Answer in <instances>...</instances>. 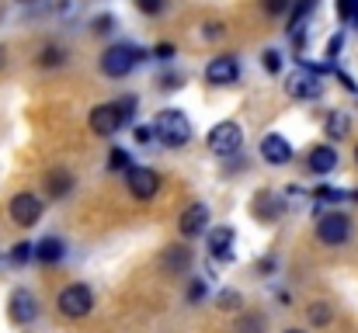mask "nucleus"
<instances>
[{
    "mask_svg": "<svg viewBox=\"0 0 358 333\" xmlns=\"http://www.w3.org/2000/svg\"><path fill=\"white\" fill-rule=\"evenodd\" d=\"M153 135L167 146V149H181L192 139V121L181 108H164L153 118Z\"/></svg>",
    "mask_w": 358,
    "mask_h": 333,
    "instance_id": "obj_1",
    "label": "nucleus"
},
{
    "mask_svg": "<svg viewBox=\"0 0 358 333\" xmlns=\"http://www.w3.org/2000/svg\"><path fill=\"white\" fill-rule=\"evenodd\" d=\"M146 59V49H139V45H132V42H119V45H108L105 49V56H101V73H108V77H129L139 63Z\"/></svg>",
    "mask_w": 358,
    "mask_h": 333,
    "instance_id": "obj_2",
    "label": "nucleus"
},
{
    "mask_svg": "<svg viewBox=\"0 0 358 333\" xmlns=\"http://www.w3.org/2000/svg\"><path fill=\"white\" fill-rule=\"evenodd\" d=\"M56 309H59V316H66V320H84V316H91V309H94V295H91V288L87 285H66L59 295H56Z\"/></svg>",
    "mask_w": 358,
    "mask_h": 333,
    "instance_id": "obj_3",
    "label": "nucleus"
},
{
    "mask_svg": "<svg viewBox=\"0 0 358 333\" xmlns=\"http://www.w3.org/2000/svg\"><path fill=\"white\" fill-rule=\"evenodd\" d=\"M206 142H209V149L216 153V156H237L240 146H243V132H240L237 121H216L213 128H209V135H206Z\"/></svg>",
    "mask_w": 358,
    "mask_h": 333,
    "instance_id": "obj_4",
    "label": "nucleus"
},
{
    "mask_svg": "<svg viewBox=\"0 0 358 333\" xmlns=\"http://www.w3.org/2000/svg\"><path fill=\"white\" fill-rule=\"evenodd\" d=\"M7 212H10V219L17 222L21 229H31V225H38V219H42V198L31 195V191H17L10 198Z\"/></svg>",
    "mask_w": 358,
    "mask_h": 333,
    "instance_id": "obj_5",
    "label": "nucleus"
},
{
    "mask_svg": "<svg viewBox=\"0 0 358 333\" xmlns=\"http://www.w3.org/2000/svg\"><path fill=\"white\" fill-rule=\"evenodd\" d=\"M348 236H352V219H348V216L327 212V216L317 219V239H320V243L341 246V243H348Z\"/></svg>",
    "mask_w": 358,
    "mask_h": 333,
    "instance_id": "obj_6",
    "label": "nucleus"
},
{
    "mask_svg": "<svg viewBox=\"0 0 358 333\" xmlns=\"http://www.w3.org/2000/svg\"><path fill=\"white\" fill-rule=\"evenodd\" d=\"M7 316H10V323H17V327L35 323V320H38V299H35L28 288H14L10 299H7Z\"/></svg>",
    "mask_w": 358,
    "mask_h": 333,
    "instance_id": "obj_7",
    "label": "nucleus"
},
{
    "mask_svg": "<svg viewBox=\"0 0 358 333\" xmlns=\"http://www.w3.org/2000/svg\"><path fill=\"white\" fill-rule=\"evenodd\" d=\"M125 181H129V191H132V198H139V202H150L157 191H160V174L153 170V167H129V174H125Z\"/></svg>",
    "mask_w": 358,
    "mask_h": 333,
    "instance_id": "obj_8",
    "label": "nucleus"
},
{
    "mask_svg": "<svg viewBox=\"0 0 358 333\" xmlns=\"http://www.w3.org/2000/svg\"><path fill=\"white\" fill-rule=\"evenodd\" d=\"M285 91H289V98H296V101H317V98L324 94V80H320L317 73H310V70L299 66V70L289 77Z\"/></svg>",
    "mask_w": 358,
    "mask_h": 333,
    "instance_id": "obj_9",
    "label": "nucleus"
},
{
    "mask_svg": "<svg viewBox=\"0 0 358 333\" xmlns=\"http://www.w3.org/2000/svg\"><path fill=\"white\" fill-rule=\"evenodd\" d=\"M237 77H240L237 56H216V59L206 66V80H209L213 87H230V84H237Z\"/></svg>",
    "mask_w": 358,
    "mask_h": 333,
    "instance_id": "obj_10",
    "label": "nucleus"
},
{
    "mask_svg": "<svg viewBox=\"0 0 358 333\" xmlns=\"http://www.w3.org/2000/svg\"><path fill=\"white\" fill-rule=\"evenodd\" d=\"M181 236H188V239H195V236H202L206 229H209V205L206 202H192L185 212H181Z\"/></svg>",
    "mask_w": 358,
    "mask_h": 333,
    "instance_id": "obj_11",
    "label": "nucleus"
},
{
    "mask_svg": "<svg viewBox=\"0 0 358 333\" xmlns=\"http://www.w3.org/2000/svg\"><path fill=\"white\" fill-rule=\"evenodd\" d=\"M261 156H264V163L282 167V163H289V160H292V146H289V139H285V135L268 132V135L261 139Z\"/></svg>",
    "mask_w": 358,
    "mask_h": 333,
    "instance_id": "obj_12",
    "label": "nucleus"
},
{
    "mask_svg": "<svg viewBox=\"0 0 358 333\" xmlns=\"http://www.w3.org/2000/svg\"><path fill=\"white\" fill-rule=\"evenodd\" d=\"M250 212H254V219L275 222V219H282V212H285V202H282V195L257 191V195H254V205H250Z\"/></svg>",
    "mask_w": 358,
    "mask_h": 333,
    "instance_id": "obj_13",
    "label": "nucleus"
},
{
    "mask_svg": "<svg viewBox=\"0 0 358 333\" xmlns=\"http://www.w3.org/2000/svg\"><path fill=\"white\" fill-rule=\"evenodd\" d=\"M91 128L98 132V135H115L122 128V114H119V108H115V101L112 105H98V108L91 111Z\"/></svg>",
    "mask_w": 358,
    "mask_h": 333,
    "instance_id": "obj_14",
    "label": "nucleus"
},
{
    "mask_svg": "<svg viewBox=\"0 0 358 333\" xmlns=\"http://www.w3.org/2000/svg\"><path fill=\"white\" fill-rule=\"evenodd\" d=\"M306 170H313V174H331V170H338V149L334 146H313L310 153H306Z\"/></svg>",
    "mask_w": 358,
    "mask_h": 333,
    "instance_id": "obj_15",
    "label": "nucleus"
},
{
    "mask_svg": "<svg viewBox=\"0 0 358 333\" xmlns=\"http://www.w3.org/2000/svg\"><path fill=\"white\" fill-rule=\"evenodd\" d=\"M73 191V174L66 170V167H52L49 174H45V195L52 198V202H59V198H66Z\"/></svg>",
    "mask_w": 358,
    "mask_h": 333,
    "instance_id": "obj_16",
    "label": "nucleus"
},
{
    "mask_svg": "<svg viewBox=\"0 0 358 333\" xmlns=\"http://www.w3.org/2000/svg\"><path fill=\"white\" fill-rule=\"evenodd\" d=\"M209 253H213V260H234V229L230 225H216L209 232Z\"/></svg>",
    "mask_w": 358,
    "mask_h": 333,
    "instance_id": "obj_17",
    "label": "nucleus"
},
{
    "mask_svg": "<svg viewBox=\"0 0 358 333\" xmlns=\"http://www.w3.org/2000/svg\"><path fill=\"white\" fill-rule=\"evenodd\" d=\"M192 267V250L188 246H167L160 253V271L164 274H185Z\"/></svg>",
    "mask_w": 358,
    "mask_h": 333,
    "instance_id": "obj_18",
    "label": "nucleus"
},
{
    "mask_svg": "<svg viewBox=\"0 0 358 333\" xmlns=\"http://www.w3.org/2000/svg\"><path fill=\"white\" fill-rule=\"evenodd\" d=\"M348 132H352V114H348L345 108L327 111V121H324V135H327L331 142H341V139H348Z\"/></svg>",
    "mask_w": 358,
    "mask_h": 333,
    "instance_id": "obj_19",
    "label": "nucleus"
},
{
    "mask_svg": "<svg viewBox=\"0 0 358 333\" xmlns=\"http://www.w3.org/2000/svg\"><path fill=\"white\" fill-rule=\"evenodd\" d=\"M63 257H66V243H63L59 236H45V239L35 243V260H42V264H59Z\"/></svg>",
    "mask_w": 358,
    "mask_h": 333,
    "instance_id": "obj_20",
    "label": "nucleus"
},
{
    "mask_svg": "<svg viewBox=\"0 0 358 333\" xmlns=\"http://www.w3.org/2000/svg\"><path fill=\"white\" fill-rule=\"evenodd\" d=\"M63 59H66V52H63L59 45H45V49L38 52V66H49V70L63 66Z\"/></svg>",
    "mask_w": 358,
    "mask_h": 333,
    "instance_id": "obj_21",
    "label": "nucleus"
},
{
    "mask_svg": "<svg viewBox=\"0 0 358 333\" xmlns=\"http://www.w3.org/2000/svg\"><path fill=\"white\" fill-rule=\"evenodd\" d=\"M313 198H317V202H324V205H338V202H345V198H348V191L331 188V184H320V188L313 191Z\"/></svg>",
    "mask_w": 358,
    "mask_h": 333,
    "instance_id": "obj_22",
    "label": "nucleus"
},
{
    "mask_svg": "<svg viewBox=\"0 0 358 333\" xmlns=\"http://www.w3.org/2000/svg\"><path fill=\"white\" fill-rule=\"evenodd\" d=\"M306 313H310V323H313V327H327V323L334 320V309H331L327 302H313Z\"/></svg>",
    "mask_w": 358,
    "mask_h": 333,
    "instance_id": "obj_23",
    "label": "nucleus"
},
{
    "mask_svg": "<svg viewBox=\"0 0 358 333\" xmlns=\"http://www.w3.org/2000/svg\"><path fill=\"white\" fill-rule=\"evenodd\" d=\"M237 333H264V316L261 313H243L237 320Z\"/></svg>",
    "mask_w": 358,
    "mask_h": 333,
    "instance_id": "obj_24",
    "label": "nucleus"
},
{
    "mask_svg": "<svg viewBox=\"0 0 358 333\" xmlns=\"http://www.w3.org/2000/svg\"><path fill=\"white\" fill-rule=\"evenodd\" d=\"M35 257V243H14L10 246V264H28Z\"/></svg>",
    "mask_w": 358,
    "mask_h": 333,
    "instance_id": "obj_25",
    "label": "nucleus"
},
{
    "mask_svg": "<svg viewBox=\"0 0 358 333\" xmlns=\"http://www.w3.org/2000/svg\"><path fill=\"white\" fill-rule=\"evenodd\" d=\"M338 17L345 24H358V0H338Z\"/></svg>",
    "mask_w": 358,
    "mask_h": 333,
    "instance_id": "obj_26",
    "label": "nucleus"
},
{
    "mask_svg": "<svg viewBox=\"0 0 358 333\" xmlns=\"http://www.w3.org/2000/svg\"><path fill=\"white\" fill-rule=\"evenodd\" d=\"M136 105H139V101H136L132 94H125V98H119V101H115V108H119V114H122V125L136 118Z\"/></svg>",
    "mask_w": 358,
    "mask_h": 333,
    "instance_id": "obj_27",
    "label": "nucleus"
},
{
    "mask_svg": "<svg viewBox=\"0 0 358 333\" xmlns=\"http://www.w3.org/2000/svg\"><path fill=\"white\" fill-rule=\"evenodd\" d=\"M129 167H132L129 153H125V149H112V156H108V170L119 174V170H129Z\"/></svg>",
    "mask_w": 358,
    "mask_h": 333,
    "instance_id": "obj_28",
    "label": "nucleus"
},
{
    "mask_svg": "<svg viewBox=\"0 0 358 333\" xmlns=\"http://www.w3.org/2000/svg\"><path fill=\"white\" fill-rule=\"evenodd\" d=\"M216 306H220V309H240L243 302H240V295L234 292V288H227V292L216 295Z\"/></svg>",
    "mask_w": 358,
    "mask_h": 333,
    "instance_id": "obj_29",
    "label": "nucleus"
},
{
    "mask_svg": "<svg viewBox=\"0 0 358 333\" xmlns=\"http://www.w3.org/2000/svg\"><path fill=\"white\" fill-rule=\"evenodd\" d=\"M91 31H94V35H108V31H115V17H112V14H98L94 24H91Z\"/></svg>",
    "mask_w": 358,
    "mask_h": 333,
    "instance_id": "obj_30",
    "label": "nucleus"
},
{
    "mask_svg": "<svg viewBox=\"0 0 358 333\" xmlns=\"http://www.w3.org/2000/svg\"><path fill=\"white\" fill-rule=\"evenodd\" d=\"M261 66H264L268 73H278V70H282V56H278L275 49H264V52H261Z\"/></svg>",
    "mask_w": 358,
    "mask_h": 333,
    "instance_id": "obj_31",
    "label": "nucleus"
},
{
    "mask_svg": "<svg viewBox=\"0 0 358 333\" xmlns=\"http://www.w3.org/2000/svg\"><path fill=\"white\" fill-rule=\"evenodd\" d=\"M261 7H264V14L278 17V14H285V10L292 7V0H261Z\"/></svg>",
    "mask_w": 358,
    "mask_h": 333,
    "instance_id": "obj_32",
    "label": "nucleus"
},
{
    "mask_svg": "<svg viewBox=\"0 0 358 333\" xmlns=\"http://www.w3.org/2000/svg\"><path fill=\"white\" fill-rule=\"evenodd\" d=\"M136 7H139L143 14H150V17H153V14H160V10L167 7V0H136Z\"/></svg>",
    "mask_w": 358,
    "mask_h": 333,
    "instance_id": "obj_33",
    "label": "nucleus"
},
{
    "mask_svg": "<svg viewBox=\"0 0 358 333\" xmlns=\"http://www.w3.org/2000/svg\"><path fill=\"white\" fill-rule=\"evenodd\" d=\"M338 80H341V87H345L348 94H358V84H355V77H352V73H345V70H338Z\"/></svg>",
    "mask_w": 358,
    "mask_h": 333,
    "instance_id": "obj_34",
    "label": "nucleus"
},
{
    "mask_svg": "<svg viewBox=\"0 0 358 333\" xmlns=\"http://www.w3.org/2000/svg\"><path fill=\"white\" fill-rule=\"evenodd\" d=\"M341 42H345L341 35H334V38H331V45H327V63H331V59H338V52H341Z\"/></svg>",
    "mask_w": 358,
    "mask_h": 333,
    "instance_id": "obj_35",
    "label": "nucleus"
},
{
    "mask_svg": "<svg viewBox=\"0 0 358 333\" xmlns=\"http://www.w3.org/2000/svg\"><path fill=\"white\" fill-rule=\"evenodd\" d=\"M153 56H157V59H174V45H171V42H164V45H157V49H153Z\"/></svg>",
    "mask_w": 358,
    "mask_h": 333,
    "instance_id": "obj_36",
    "label": "nucleus"
},
{
    "mask_svg": "<svg viewBox=\"0 0 358 333\" xmlns=\"http://www.w3.org/2000/svg\"><path fill=\"white\" fill-rule=\"evenodd\" d=\"M202 295H206V285H202V281L195 278V281H192V288H188V299H192V302H199Z\"/></svg>",
    "mask_w": 358,
    "mask_h": 333,
    "instance_id": "obj_37",
    "label": "nucleus"
},
{
    "mask_svg": "<svg viewBox=\"0 0 358 333\" xmlns=\"http://www.w3.org/2000/svg\"><path fill=\"white\" fill-rule=\"evenodd\" d=\"M202 35H206V38H220V35H223V24H220V21H209Z\"/></svg>",
    "mask_w": 358,
    "mask_h": 333,
    "instance_id": "obj_38",
    "label": "nucleus"
},
{
    "mask_svg": "<svg viewBox=\"0 0 358 333\" xmlns=\"http://www.w3.org/2000/svg\"><path fill=\"white\" fill-rule=\"evenodd\" d=\"M136 142H143V146L153 142V128H143V125H139V128H136Z\"/></svg>",
    "mask_w": 358,
    "mask_h": 333,
    "instance_id": "obj_39",
    "label": "nucleus"
},
{
    "mask_svg": "<svg viewBox=\"0 0 358 333\" xmlns=\"http://www.w3.org/2000/svg\"><path fill=\"white\" fill-rule=\"evenodd\" d=\"M261 271H275V257H264L261 260Z\"/></svg>",
    "mask_w": 358,
    "mask_h": 333,
    "instance_id": "obj_40",
    "label": "nucleus"
},
{
    "mask_svg": "<svg viewBox=\"0 0 358 333\" xmlns=\"http://www.w3.org/2000/svg\"><path fill=\"white\" fill-rule=\"evenodd\" d=\"M3 56H7V49H3V45H0V66H3Z\"/></svg>",
    "mask_w": 358,
    "mask_h": 333,
    "instance_id": "obj_41",
    "label": "nucleus"
},
{
    "mask_svg": "<svg viewBox=\"0 0 358 333\" xmlns=\"http://www.w3.org/2000/svg\"><path fill=\"white\" fill-rule=\"evenodd\" d=\"M285 333H303V330H285Z\"/></svg>",
    "mask_w": 358,
    "mask_h": 333,
    "instance_id": "obj_42",
    "label": "nucleus"
},
{
    "mask_svg": "<svg viewBox=\"0 0 358 333\" xmlns=\"http://www.w3.org/2000/svg\"><path fill=\"white\" fill-rule=\"evenodd\" d=\"M355 160H358V146H355Z\"/></svg>",
    "mask_w": 358,
    "mask_h": 333,
    "instance_id": "obj_43",
    "label": "nucleus"
}]
</instances>
